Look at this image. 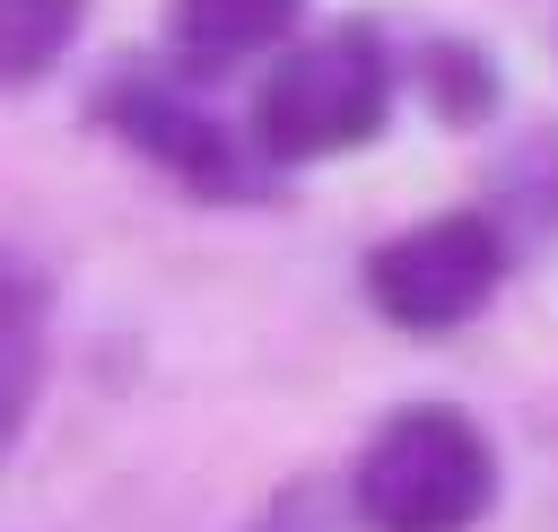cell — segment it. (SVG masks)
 <instances>
[{
  "instance_id": "cell-2",
  "label": "cell",
  "mask_w": 558,
  "mask_h": 532,
  "mask_svg": "<svg viewBox=\"0 0 558 532\" xmlns=\"http://www.w3.org/2000/svg\"><path fill=\"white\" fill-rule=\"evenodd\" d=\"M392 44L366 17H340L305 44H288L262 87H253V148L262 166H314V157H349L392 122Z\"/></svg>"
},
{
  "instance_id": "cell-3",
  "label": "cell",
  "mask_w": 558,
  "mask_h": 532,
  "mask_svg": "<svg viewBox=\"0 0 558 532\" xmlns=\"http://www.w3.org/2000/svg\"><path fill=\"white\" fill-rule=\"evenodd\" d=\"M506 262H514V244L488 209H436V218L384 235L357 279L392 331H462L506 288Z\"/></svg>"
},
{
  "instance_id": "cell-4",
  "label": "cell",
  "mask_w": 558,
  "mask_h": 532,
  "mask_svg": "<svg viewBox=\"0 0 558 532\" xmlns=\"http://www.w3.org/2000/svg\"><path fill=\"white\" fill-rule=\"evenodd\" d=\"M122 148H140L148 166H166L183 192H201V201H270V166H262V148L253 140H235L209 105H201V87L183 78V70H113L105 87H96V105H87Z\"/></svg>"
},
{
  "instance_id": "cell-1",
  "label": "cell",
  "mask_w": 558,
  "mask_h": 532,
  "mask_svg": "<svg viewBox=\"0 0 558 532\" xmlns=\"http://www.w3.org/2000/svg\"><path fill=\"white\" fill-rule=\"evenodd\" d=\"M340 488L357 532H471L497 497V445L453 401H401L375 419Z\"/></svg>"
},
{
  "instance_id": "cell-7",
  "label": "cell",
  "mask_w": 558,
  "mask_h": 532,
  "mask_svg": "<svg viewBox=\"0 0 558 532\" xmlns=\"http://www.w3.org/2000/svg\"><path fill=\"white\" fill-rule=\"evenodd\" d=\"M78 26H87V0H0V96L52 78Z\"/></svg>"
},
{
  "instance_id": "cell-8",
  "label": "cell",
  "mask_w": 558,
  "mask_h": 532,
  "mask_svg": "<svg viewBox=\"0 0 558 532\" xmlns=\"http://www.w3.org/2000/svg\"><path fill=\"white\" fill-rule=\"evenodd\" d=\"M52 349V279L35 253L0 244V375H44Z\"/></svg>"
},
{
  "instance_id": "cell-9",
  "label": "cell",
  "mask_w": 558,
  "mask_h": 532,
  "mask_svg": "<svg viewBox=\"0 0 558 532\" xmlns=\"http://www.w3.org/2000/svg\"><path fill=\"white\" fill-rule=\"evenodd\" d=\"M244 532H349V488H331V480H288V488L262 497V515H253Z\"/></svg>"
},
{
  "instance_id": "cell-6",
  "label": "cell",
  "mask_w": 558,
  "mask_h": 532,
  "mask_svg": "<svg viewBox=\"0 0 558 532\" xmlns=\"http://www.w3.org/2000/svg\"><path fill=\"white\" fill-rule=\"evenodd\" d=\"M418 87H427L436 122H453V131H480V122L506 105V78H497L488 44H471V35H427V52H418Z\"/></svg>"
},
{
  "instance_id": "cell-5",
  "label": "cell",
  "mask_w": 558,
  "mask_h": 532,
  "mask_svg": "<svg viewBox=\"0 0 558 532\" xmlns=\"http://www.w3.org/2000/svg\"><path fill=\"white\" fill-rule=\"evenodd\" d=\"M305 17V0H166V52L183 78L235 70L270 44H288Z\"/></svg>"
},
{
  "instance_id": "cell-10",
  "label": "cell",
  "mask_w": 558,
  "mask_h": 532,
  "mask_svg": "<svg viewBox=\"0 0 558 532\" xmlns=\"http://www.w3.org/2000/svg\"><path fill=\"white\" fill-rule=\"evenodd\" d=\"M35 392H44V375H0V462L17 454V436H26V410H35Z\"/></svg>"
}]
</instances>
